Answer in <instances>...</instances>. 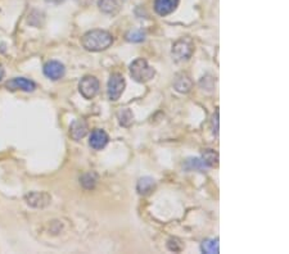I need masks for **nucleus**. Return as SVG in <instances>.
Segmentation results:
<instances>
[{
	"mask_svg": "<svg viewBox=\"0 0 289 254\" xmlns=\"http://www.w3.org/2000/svg\"><path fill=\"white\" fill-rule=\"evenodd\" d=\"M81 44L88 51H102L114 44V36L104 30H93L82 36Z\"/></svg>",
	"mask_w": 289,
	"mask_h": 254,
	"instance_id": "nucleus-1",
	"label": "nucleus"
},
{
	"mask_svg": "<svg viewBox=\"0 0 289 254\" xmlns=\"http://www.w3.org/2000/svg\"><path fill=\"white\" fill-rule=\"evenodd\" d=\"M130 75L136 82L140 84H145V82L151 81L156 75V71L152 66H149V63L143 58H138L130 64Z\"/></svg>",
	"mask_w": 289,
	"mask_h": 254,
	"instance_id": "nucleus-2",
	"label": "nucleus"
},
{
	"mask_svg": "<svg viewBox=\"0 0 289 254\" xmlns=\"http://www.w3.org/2000/svg\"><path fill=\"white\" fill-rule=\"evenodd\" d=\"M194 51V44L190 38H181L173 45V55L175 60H188Z\"/></svg>",
	"mask_w": 289,
	"mask_h": 254,
	"instance_id": "nucleus-3",
	"label": "nucleus"
},
{
	"mask_svg": "<svg viewBox=\"0 0 289 254\" xmlns=\"http://www.w3.org/2000/svg\"><path fill=\"white\" fill-rule=\"evenodd\" d=\"M125 79H123L122 75H119V73H112L111 75L107 86L108 98H110L111 101H118L119 97L122 95L123 90H125Z\"/></svg>",
	"mask_w": 289,
	"mask_h": 254,
	"instance_id": "nucleus-4",
	"label": "nucleus"
},
{
	"mask_svg": "<svg viewBox=\"0 0 289 254\" xmlns=\"http://www.w3.org/2000/svg\"><path fill=\"white\" fill-rule=\"evenodd\" d=\"M79 90L82 97L88 99V101H90V99L95 98V95L99 91V81H98L97 77H94V76H85L80 81Z\"/></svg>",
	"mask_w": 289,
	"mask_h": 254,
	"instance_id": "nucleus-5",
	"label": "nucleus"
},
{
	"mask_svg": "<svg viewBox=\"0 0 289 254\" xmlns=\"http://www.w3.org/2000/svg\"><path fill=\"white\" fill-rule=\"evenodd\" d=\"M26 203L32 208H45L52 202V197L45 192H32L25 195Z\"/></svg>",
	"mask_w": 289,
	"mask_h": 254,
	"instance_id": "nucleus-6",
	"label": "nucleus"
},
{
	"mask_svg": "<svg viewBox=\"0 0 289 254\" xmlns=\"http://www.w3.org/2000/svg\"><path fill=\"white\" fill-rule=\"evenodd\" d=\"M5 88L10 91L22 90L30 93V91H34L36 89V85H35L34 81L25 79V77H14V79L6 82Z\"/></svg>",
	"mask_w": 289,
	"mask_h": 254,
	"instance_id": "nucleus-7",
	"label": "nucleus"
},
{
	"mask_svg": "<svg viewBox=\"0 0 289 254\" xmlns=\"http://www.w3.org/2000/svg\"><path fill=\"white\" fill-rule=\"evenodd\" d=\"M64 66H63L60 62H57V60H51L48 62L44 66V75L47 76L48 79L53 80V81H57V80L62 79L64 76Z\"/></svg>",
	"mask_w": 289,
	"mask_h": 254,
	"instance_id": "nucleus-8",
	"label": "nucleus"
},
{
	"mask_svg": "<svg viewBox=\"0 0 289 254\" xmlns=\"http://www.w3.org/2000/svg\"><path fill=\"white\" fill-rule=\"evenodd\" d=\"M180 0H154V10L157 14L169 16L177 8Z\"/></svg>",
	"mask_w": 289,
	"mask_h": 254,
	"instance_id": "nucleus-9",
	"label": "nucleus"
},
{
	"mask_svg": "<svg viewBox=\"0 0 289 254\" xmlns=\"http://www.w3.org/2000/svg\"><path fill=\"white\" fill-rule=\"evenodd\" d=\"M108 140H110V138H108L107 132L104 131V130L97 129L91 132L89 145L93 149H95V151H101V149H103L108 144Z\"/></svg>",
	"mask_w": 289,
	"mask_h": 254,
	"instance_id": "nucleus-10",
	"label": "nucleus"
},
{
	"mask_svg": "<svg viewBox=\"0 0 289 254\" xmlns=\"http://www.w3.org/2000/svg\"><path fill=\"white\" fill-rule=\"evenodd\" d=\"M86 134H88V125L85 121H82V119L73 121L69 127V136L75 141H80L82 138H85Z\"/></svg>",
	"mask_w": 289,
	"mask_h": 254,
	"instance_id": "nucleus-11",
	"label": "nucleus"
},
{
	"mask_svg": "<svg viewBox=\"0 0 289 254\" xmlns=\"http://www.w3.org/2000/svg\"><path fill=\"white\" fill-rule=\"evenodd\" d=\"M173 88L181 94H188L193 88V81L186 73H179L176 76L175 81H173Z\"/></svg>",
	"mask_w": 289,
	"mask_h": 254,
	"instance_id": "nucleus-12",
	"label": "nucleus"
},
{
	"mask_svg": "<svg viewBox=\"0 0 289 254\" xmlns=\"http://www.w3.org/2000/svg\"><path fill=\"white\" fill-rule=\"evenodd\" d=\"M154 186H156V182L152 177H142L138 181L136 189H138V193L140 195H148L153 192Z\"/></svg>",
	"mask_w": 289,
	"mask_h": 254,
	"instance_id": "nucleus-13",
	"label": "nucleus"
},
{
	"mask_svg": "<svg viewBox=\"0 0 289 254\" xmlns=\"http://www.w3.org/2000/svg\"><path fill=\"white\" fill-rule=\"evenodd\" d=\"M117 118H118L119 125L123 126V127H130L134 122V116H132V112L127 108H122L117 112Z\"/></svg>",
	"mask_w": 289,
	"mask_h": 254,
	"instance_id": "nucleus-14",
	"label": "nucleus"
},
{
	"mask_svg": "<svg viewBox=\"0 0 289 254\" xmlns=\"http://www.w3.org/2000/svg\"><path fill=\"white\" fill-rule=\"evenodd\" d=\"M202 159L208 167L219 166V153L215 152L214 149H206L202 153Z\"/></svg>",
	"mask_w": 289,
	"mask_h": 254,
	"instance_id": "nucleus-15",
	"label": "nucleus"
},
{
	"mask_svg": "<svg viewBox=\"0 0 289 254\" xmlns=\"http://www.w3.org/2000/svg\"><path fill=\"white\" fill-rule=\"evenodd\" d=\"M201 251L206 254L219 253V239H207L201 245Z\"/></svg>",
	"mask_w": 289,
	"mask_h": 254,
	"instance_id": "nucleus-16",
	"label": "nucleus"
},
{
	"mask_svg": "<svg viewBox=\"0 0 289 254\" xmlns=\"http://www.w3.org/2000/svg\"><path fill=\"white\" fill-rule=\"evenodd\" d=\"M99 8H101L102 12L104 13H116L118 12L119 5L117 3V0H99V3H98Z\"/></svg>",
	"mask_w": 289,
	"mask_h": 254,
	"instance_id": "nucleus-17",
	"label": "nucleus"
},
{
	"mask_svg": "<svg viewBox=\"0 0 289 254\" xmlns=\"http://www.w3.org/2000/svg\"><path fill=\"white\" fill-rule=\"evenodd\" d=\"M185 168L190 169V171H192V169H197V171L204 172V171L208 168V166L204 163L203 159H199V158H190V159L186 160Z\"/></svg>",
	"mask_w": 289,
	"mask_h": 254,
	"instance_id": "nucleus-18",
	"label": "nucleus"
},
{
	"mask_svg": "<svg viewBox=\"0 0 289 254\" xmlns=\"http://www.w3.org/2000/svg\"><path fill=\"white\" fill-rule=\"evenodd\" d=\"M97 173L94 172H89V173H85V175H82L81 177H80V182H81V185L84 186L85 189H88V190H90V189H93L95 186V184H97Z\"/></svg>",
	"mask_w": 289,
	"mask_h": 254,
	"instance_id": "nucleus-19",
	"label": "nucleus"
},
{
	"mask_svg": "<svg viewBox=\"0 0 289 254\" xmlns=\"http://www.w3.org/2000/svg\"><path fill=\"white\" fill-rule=\"evenodd\" d=\"M145 39V32L143 30H131L126 35V40L130 43H142Z\"/></svg>",
	"mask_w": 289,
	"mask_h": 254,
	"instance_id": "nucleus-20",
	"label": "nucleus"
},
{
	"mask_svg": "<svg viewBox=\"0 0 289 254\" xmlns=\"http://www.w3.org/2000/svg\"><path fill=\"white\" fill-rule=\"evenodd\" d=\"M212 123H214V134L217 136L219 135V110H216V113H215Z\"/></svg>",
	"mask_w": 289,
	"mask_h": 254,
	"instance_id": "nucleus-21",
	"label": "nucleus"
},
{
	"mask_svg": "<svg viewBox=\"0 0 289 254\" xmlns=\"http://www.w3.org/2000/svg\"><path fill=\"white\" fill-rule=\"evenodd\" d=\"M4 75H5V71H4V68H3V66L0 64V81L4 79Z\"/></svg>",
	"mask_w": 289,
	"mask_h": 254,
	"instance_id": "nucleus-22",
	"label": "nucleus"
}]
</instances>
